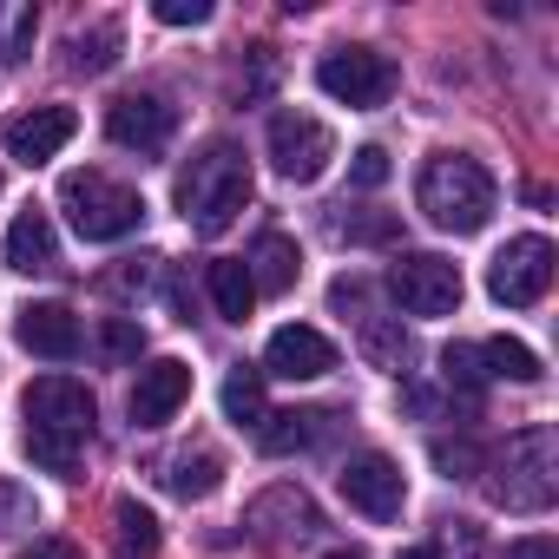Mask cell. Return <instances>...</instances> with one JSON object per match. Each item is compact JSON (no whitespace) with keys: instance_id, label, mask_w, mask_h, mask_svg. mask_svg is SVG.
<instances>
[{"instance_id":"cell-1","label":"cell","mask_w":559,"mask_h":559,"mask_svg":"<svg viewBox=\"0 0 559 559\" xmlns=\"http://www.w3.org/2000/svg\"><path fill=\"white\" fill-rule=\"evenodd\" d=\"M93 421H99V402L86 382L73 376H40L27 389V461L73 480L80 474V448L93 441Z\"/></svg>"},{"instance_id":"cell-2","label":"cell","mask_w":559,"mask_h":559,"mask_svg":"<svg viewBox=\"0 0 559 559\" xmlns=\"http://www.w3.org/2000/svg\"><path fill=\"white\" fill-rule=\"evenodd\" d=\"M171 204L178 217L198 230V237H224L237 224V211L250 204V158L230 145V139H211L171 185Z\"/></svg>"},{"instance_id":"cell-3","label":"cell","mask_w":559,"mask_h":559,"mask_svg":"<svg viewBox=\"0 0 559 559\" xmlns=\"http://www.w3.org/2000/svg\"><path fill=\"white\" fill-rule=\"evenodd\" d=\"M415 204H421V217H428L435 230L474 237V230H487V217H493V204H500V185H493V171H487L480 158H467V152H435V158L421 165V178H415Z\"/></svg>"},{"instance_id":"cell-4","label":"cell","mask_w":559,"mask_h":559,"mask_svg":"<svg viewBox=\"0 0 559 559\" xmlns=\"http://www.w3.org/2000/svg\"><path fill=\"white\" fill-rule=\"evenodd\" d=\"M60 211H67V224H73L86 243H119V237H132V230L145 224V198H139L132 185L93 171V165L60 178Z\"/></svg>"},{"instance_id":"cell-5","label":"cell","mask_w":559,"mask_h":559,"mask_svg":"<svg viewBox=\"0 0 559 559\" xmlns=\"http://www.w3.org/2000/svg\"><path fill=\"white\" fill-rule=\"evenodd\" d=\"M559 493V448L552 428H520L507 435V448L493 454V500L507 513H546Z\"/></svg>"},{"instance_id":"cell-6","label":"cell","mask_w":559,"mask_h":559,"mask_svg":"<svg viewBox=\"0 0 559 559\" xmlns=\"http://www.w3.org/2000/svg\"><path fill=\"white\" fill-rule=\"evenodd\" d=\"M389 297L408 317H454L467 284H461V263H448L441 250H402L389 263Z\"/></svg>"},{"instance_id":"cell-7","label":"cell","mask_w":559,"mask_h":559,"mask_svg":"<svg viewBox=\"0 0 559 559\" xmlns=\"http://www.w3.org/2000/svg\"><path fill=\"white\" fill-rule=\"evenodd\" d=\"M395 60L389 53H376V47H336V53H323V67H317V86L336 99V106H349V112H376V106H389L395 99Z\"/></svg>"},{"instance_id":"cell-8","label":"cell","mask_w":559,"mask_h":559,"mask_svg":"<svg viewBox=\"0 0 559 559\" xmlns=\"http://www.w3.org/2000/svg\"><path fill=\"white\" fill-rule=\"evenodd\" d=\"M552 263H559V257H552V243H546L539 230L500 243L493 263H487V297L507 304V310H533V304L552 290Z\"/></svg>"},{"instance_id":"cell-9","label":"cell","mask_w":559,"mask_h":559,"mask_svg":"<svg viewBox=\"0 0 559 559\" xmlns=\"http://www.w3.org/2000/svg\"><path fill=\"white\" fill-rule=\"evenodd\" d=\"M263 139H270V158H276V171H284L290 185H317L330 171V158H336V132L317 112H297V106L270 112Z\"/></svg>"},{"instance_id":"cell-10","label":"cell","mask_w":559,"mask_h":559,"mask_svg":"<svg viewBox=\"0 0 559 559\" xmlns=\"http://www.w3.org/2000/svg\"><path fill=\"white\" fill-rule=\"evenodd\" d=\"M336 487H343V500L362 513V520H402V507H408V480H402V467L389 461V454H349L343 461V474H336Z\"/></svg>"},{"instance_id":"cell-11","label":"cell","mask_w":559,"mask_h":559,"mask_svg":"<svg viewBox=\"0 0 559 559\" xmlns=\"http://www.w3.org/2000/svg\"><path fill=\"white\" fill-rule=\"evenodd\" d=\"M171 126H178V112H171L158 93H126V99H112V112H106V139L126 145V152H139V158H158V152L171 145Z\"/></svg>"},{"instance_id":"cell-12","label":"cell","mask_w":559,"mask_h":559,"mask_svg":"<svg viewBox=\"0 0 559 559\" xmlns=\"http://www.w3.org/2000/svg\"><path fill=\"white\" fill-rule=\"evenodd\" d=\"M243 526H250L257 539H310V533L323 526V513H317V500H310L304 487L276 480V487H263V493L243 507Z\"/></svg>"},{"instance_id":"cell-13","label":"cell","mask_w":559,"mask_h":559,"mask_svg":"<svg viewBox=\"0 0 559 559\" xmlns=\"http://www.w3.org/2000/svg\"><path fill=\"white\" fill-rule=\"evenodd\" d=\"M330 369H336V343L310 323H284L263 349V376H284V382H317Z\"/></svg>"},{"instance_id":"cell-14","label":"cell","mask_w":559,"mask_h":559,"mask_svg":"<svg viewBox=\"0 0 559 559\" xmlns=\"http://www.w3.org/2000/svg\"><path fill=\"white\" fill-rule=\"evenodd\" d=\"M185 402H191V362L152 356V362L139 369V382H132V421H139V428H165Z\"/></svg>"},{"instance_id":"cell-15","label":"cell","mask_w":559,"mask_h":559,"mask_svg":"<svg viewBox=\"0 0 559 559\" xmlns=\"http://www.w3.org/2000/svg\"><path fill=\"white\" fill-rule=\"evenodd\" d=\"M14 336H21V349L40 356V362H73V356L86 349V330H80V317H73L67 304H27V310L14 317Z\"/></svg>"},{"instance_id":"cell-16","label":"cell","mask_w":559,"mask_h":559,"mask_svg":"<svg viewBox=\"0 0 559 559\" xmlns=\"http://www.w3.org/2000/svg\"><path fill=\"white\" fill-rule=\"evenodd\" d=\"M73 132H80V112H73V106H34L27 119L8 126V158H21V165L34 171V165L60 158V152L73 145Z\"/></svg>"},{"instance_id":"cell-17","label":"cell","mask_w":559,"mask_h":559,"mask_svg":"<svg viewBox=\"0 0 559 559\" xmlns=\"http://www.w3.org/2000/svg\"><path fill=\"white\" fill-rule=\"evenodd\" d=\"M243 270H250V284H257V297H284V290H297V270H304V250H297V237H290V230H263V237L250 243Z\"/></svg>"},{"instance_id":"cell-18","label":"cell","mask_w":559,"mask_h":559,"mask_svg":"<svg viewBox=\"0 0 559 559\" xmlns=\"http://www.w3.org/2000/svg\"><path fill=\"white\" fill-rule=\"evenodd\" d=\"M8 263L40 276V270H60V237H53V217L40 204H27L14 224H8Z\"/></svg>"},{"instance_id":"cell-19","label":"cell","mask_w":559,"mask_h":559,"mask_svg":"<svg viewBox=\"0 0 559 559\" xmlns=\"http://www.w3.org/2000/svg\"><path fill=\"white\" fill-rule=\"evenodd\" d=\"M204 290H211V304H217L224 323H250V310H257V284H250L243 257H217V263H204Z\"/></svg>"},{"instance_id":"cell-20","label":"cell","mask_w":559,"mask_h":559,"mask_svg":"<svg viewBox=\"0 0 559 559\" xmlns=\"http://www.w3.org/2000/svg\"><path fill=\"white\" fill-rule=\"evenodd\" d=\"M323 408H284V415H263L257 421V448L263 454H304L317 435H323Z\"/></svg>"},{"instance_id":"cell-21","label":"cell","mask_w":559,"mask_h":559,"mask_svg":"<svg viewBox=\"0 0 559 559\" xmlns=\"http://www.w3.org/2000/svg\"><path fill=\"white\" fill-rule=\"evenodd\" d=\"M217 480H224V461H217L211 448H185V454H171V467H165V487H171L178 500H204V493H217Z\"/></svg>"},{"instance_id":"cell-22","label":"cell","mask_w":559,"mask_h":559,"mask_svg":"<svg viewBox=\"0 0 559 559\" xmlns=\"http://www.w3.org/2000/svg\"><path fill=\"white\" fill-rule=\"evenodd\" d=\"M112 546H119V559H152V552H158V520H152V507L119 500V507H112Z\"/></svg>"},{"instance_id":"cell-23","label":"cell","mask_w":559,"mask_h":559,"mask_svg":"<svg viewBox=\"0 0 559 559\" xmlns=\"http://www.w3.org/2000/svg\"><path fill=\"white\" fill-rule=\"evenodd\" d=\"M224 415L237 421V428H257L270 408H263V369H250V362H237L230 376H224Z\"/></svg>"},{"instance_id":"cell-24","label":"cell","mask_w":559,"mask_h":559,"mask_svg":"<svg viewBox=\"0 0 559 559\" xmlns=\"http://www.w3.org/2000/svg\"><path fill=\"white\" fill-rule=\"evenodd\" d=\"M119 47H126V27L119 21H93V27L73 34V67L80 73H106L119 60Z\"/></svg>"},{"instance_id":"cell-25","label":"cell","mask_w":559,"mask_h":559,"mask_svg":"<svg viewBox=\"0 0 559 559\" xmlns=\"http://www.w3.org/2000/svg\"><path fill=\"white\" fill-rule=\"evenodd\" d=\"M480 369H487L493 382H539V356H533L526 343H513V336L480 343Z\"/></svg>"},{"instance_id":"cell-26","label":"cell","mask_w":559,"mask_h":559,"mask_svg":"<svg viewBox=\"0 0 559 559\" xmlns=\"http://www.w3.org/2000/svg\"><path fill=\"white\" fill-rule=\"evenodd\" d=\"M441 382H448V389H461V395H480V389H487L480 343H448V349H441Z\"/></svg>"},{"instance_id":"cell-27","label":"cell","mask_w":559,"mask_h":559,"mask_svg":"<svg viewBox=\"0 0 559 559\" xmlns=\"http://www.w3.org/2000/svg\"><path fill=\"white\" fill-rule=\"evenodd\" d=\"M99 356H106V362H139V356H145L139 317H106V323H99Z\"/></svg>"},{"instance_id":"cell-28","label":"cell","mask_w":559,"mask_h":559,"mask_svg":"<svg viewBox=\"0 0 559 559\" xmlns=\"http://www.w3.org/2000/svg\"><path fill=\"white\" fill-rule=\"evenodd\" d=\"M34 34H40V14L27 8V0H14V8H0V53H14V60H27Z\"/></svg>"},{"instance_id":"cell-29","label":"cell","mask_w":559,"mask_h":559,"mask_svg":"<svg viewBox=\"0 0 559 559\" xmlns=\"http://www.w3.org/2000/svg\"><path fill=\"white\" fill-rule=\"evenodd\" d=\"M349 185H356V191H382V185H389V152H382V145H362V152L349 158Z\"/></svg>"},{"instance_id":"cell-30","label":"cell","mask_w":559,"mask_h":559,"mask_svg":"<svg viewBox=\"0 0 559 559\" xmlns=\"http://www.w3.org/2000/svg\"><path fill=\"white\" fill-rule=\"evenodd\" d=\"M435 552H448V559H487V546H480V533L467 526V520H448L441 526V546Z\"/></svg>"},{"instance_id":"cell-31","label":"cell","mask_w":559,"mask_h":559,"mask_svg":"<svg viewBox=\"0 0 559 559\" xmlns=\"http://www.w3.org/2000/svg\"><path fill=\"white\" fill-rule=\"evenodd\" d=\"M165 27H204L211 21V0H158V8H152Z\"/></svg>"},{"instance_id":"cell-32","label":"cell","mask_w":559,"mask_h":559,"mask_svg":"<svg viewBox=\"0 0 559 559\" xmlns=\"http://www.w3.org/2000/svg\"><path fill=\"white\" fill-rule=\"evenodd\" d=\"M27 520H34V500H27L21 487L0 480V533H14V526H27Z\"/></svg>"},{"instance_id":"cell-33","label":"cell","mask_w":559,"mask_h":559,"mask_svg":"<svg viewBox=\"0 0 559 559\" xmlns=\"http://www.w3.org/2000/svg\"><path fill=\"white\" fill-rule=\"evenodd\" d=\"M435 467H448V480H467L474 467H480V454L461 441V448H448V441H435Z\"/></svg>"},{"instance_id":"cell-34","label":"cell","mask_w":559,"mask_h":559,"mask_svg":"<svg viewBox=\"0 0 559 559\" xmlns=\"http://www.w3.org/2000/svg\"><path fill=\"white\" fill-rule=\"evenodd\" d=\"M507 559H559V546H552L546 533H533V539H513V546H507Z\"/></svg>"},{"instance_id":"cell-35","label":"cell","mask_w":559,"mask_h":559,"mask_svg":"<svg viewBox=\"0 0 559 559\" xmlns=\"http://www.w3.org/2000/svg\"><path fill=\"white\" fill-rule=\"evenodd\" d=\"M21 559H80V546H73V539H34Z\"/></svg>"},{"instance_id":"cell-36","label":"cell","mask_w":559,"mask_h":559,"mask_svg":"<svg viewBox=\"0 0 559 559\" xmlns=\"http://www.w3.org/2000/svg\"><path fill=\"white\" fill-rule=\"evenodd\" d=\"M395 559H441V552H435V546H402Z\"/></svg>"},{"instance_id":"cell-37","label":"cell","mask_w":559,"mask_h":559,"mask_svg":"<svg viewBox=\"0 0 559 559\" xmlns=\"http://www.w3.org/2000/svg\"><path fill=\"white\" fill-rule=\"evenodd\" d=\"M323 559H369V552H356V546H336V552H323Z\"/></svg>"}]
</instances>
